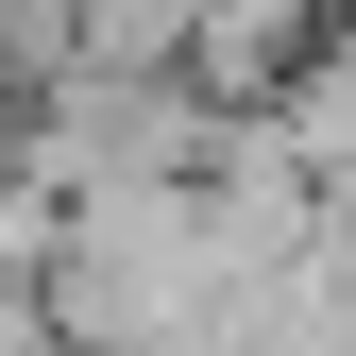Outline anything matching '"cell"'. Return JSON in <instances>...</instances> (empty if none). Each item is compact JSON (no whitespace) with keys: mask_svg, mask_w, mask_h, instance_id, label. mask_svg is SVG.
<instances>
[{"mask_svg":"<svg viewBox=\"0 0 356 356\" xmlns=\"http://www.w3.org/2000/svg\"><path fill=\"white\" fill-rule=\"evenodd\" d=\"M0 356H85V339H68V305H51V289L0 272Z\"/></svg>","mask_w":356,"mask_h":356,"instance_id":"obj_1","label":"cell"}]
</instances>
